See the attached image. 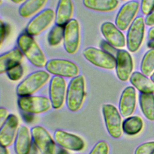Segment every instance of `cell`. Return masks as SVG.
Masks as SVG:
<instances>
[{
    "instance_id": "obj_1",
    "label": "cell",
    "mask_w": 154,
    "mask_h": 154,
    "mask_svg": "<svg viewBox=\"0 0 154 154\" xmlns=\"http://www.w3.org/2000/svg\"><path fill=\"white\" fill-rule=\"evenodd\" d=\"M17 43L23 54L32 64L38 67L45 66L46 57L31 35L26 32L20 34L18 37Z\"/></svg>"
},
{
    "instance_id": "obj_2",
    "label": "cell",
    "mask_w": 154,
    "mask_h": 154,
    "mask_svg": "<svg viewBox=\"0 0 154 154\" xmlns=\"http://www.w3.org/2000/svg\"><path fill=\"white\" fill-rule=\"evenodd\" d=\"M85 95V79L80 75L70 81L66 91V102L67 108L72 111H78L82 106Z\"/></svg>"
},
{
    "instance_id": "obj_3",
    "label": "cell",
    "mask_w": 154,
    "mask_h": 154,
    "mask_svg": "<svg viewBox=\"0 0 154 154\" xmlns=\"http://www.w3.org/2000/svg\"><path fill=\"white\" fill-rule=\"evenodd\" d=\"M49 74L45 70H37L28 75L16 88L19 96H29L44 85L49 79Z\"/></svg>"
},
{
    "instance_id": "obj_4",
    "label": "cell",
    "mask_w": 154,
    "mask_h": 154,
    "mask_svg": "<svg viewBox=\"0 0 154 154\" xmlns=\"http://www.w3.org/2000/svg\"><path fill=\"white\" fill-rule=\"evenodd\" d=\"M102 113L107 131L114 138H119L122 135V120L120 111L112 104H103Z\"/></svg>"
},
{
    "instance_id": "obj_5",
    "label": "cell",
    "mask_w": 154,
    "mask_h": 154,
    "mask_svg": "<svg viewBox=\"0 0 154 154\" xmlns=\"http://www.w3.org/2000/svg\"><path fill=\"white\" fill-rule=\"evenodd\" d=\"M18 105L21 110L30 114H40L49 110L52 106L49 98L42 96H20Z\"/></svg>"
},
{
    "instance_id": "obj_6",
    "label": "cell",
    "mask_w": 154,
    "mask_h": 154,
    "mask_svg": "<svg viewBox=\"0 0 154 154\" xmlns=\"http://www.w3.org/2000/svg\"><path fill=\"white\" fill-rule=\"evenodd\" d=\"M84 58L93 65L108 70L116 67V59L112 55L102 49L94 47H88L83 51Z\"/></svg>"
},
{
    "instance_id": "obj_7",
    "label": "cell",
    "mask_w": 154,
    "mask_h": 154,
    "mask_svg": "<svg viewBox=\"0 0 154 154\" xmlns=\"http://www.w3.org/2000/svg\"><path fill=\"white\" fill-rule=\"evenodd\" d=\"M145 22L143 17L135 18L129 27L126 35V45L131 52H137L140 48L144 38Z\"/></svg>"
},
{
    "instance_id": "obj_8",
    "label": "cell",
    "mask_w": 154,
    "mask_h": 154,
    "mask_svg": "<svg viewBox=\"0 0 154 154\" xmlns=\"http://www.w3.org/2000/svg\"><path fill=\"white\" fill-rule=\"evenodd\" d=\"M48 72L61 77L74 78L79 73L78 67L73 62L63 59H52L45 65Z\"/></svg>"
},
{
    "instance_id": "obj_9",
    "label": "cell",
    "mask_w": 154,
    "mask_h": 154,
    "mask_svg": "<svg viewBox=\"0 0 154 154\" xmlns=\"http://www.w3.org/2000/svg\"><path fill=\"white\" fill-rule=\"evenodd\" d=\"M34 143L42 154H55V144L50 134L41 126H35L31 129Z\"/></svg>"
},
{
    "instance_id": "obj_10",
    "label": "cell",
    "mask_w": 154,
    "mask_h": 154,
    "mask_svg": "<svg viewBox=\"0 0 154 154\" xmlns=\"http://www.w3.org/2000/svg\"><path fill=\"white\" fill-rule=\"evenodd\" d=\"M55 19L53 10L46 8L35 16L28 23L26 32L31 36L37 35L48 28Z\"/></svg>"
},
{
    "instance_id": "obj_11",
    "label": "cell",
    "mask_w": 154,
    "mask_h": 154,
    "mask_svg": "<svg viewBox=\"0 0 154 154\" xmlns=\"http://www.w3.org/2000/svg\"><path fill=\"white\" fill-rule=\"evenodd\" d=\"M80 41L79 25L77 20L72 19L64 25L63 43L66 51L75 54L78 49Z\"/></svg>"
},
{
    "instance_id": "obj_12",
    "label": "cell",
    "mask_w": 154,
    "mask_h": 154,
    "mask_svg": "<svg viewBox=\"0 0 154 154\" xmlns=\"http://www.w3.org/2000/svg\"><path fill=\"white\" fill-rule=\"evenodd\" d=\"M66 83L64 79L59 76H53L50 81L49 88V99L53 108H60L66 96Z\"/></svg>"
},
{
    "instance_id": "obj_13",
    "label": "cell",
    "mask_w": 154,
    "mask_h": 154,
    "mask_svg": "<svg viewBox=\"0 0 154 154\" xmlns=\"http://www.w3.org/2000/svg\"><path fill=\"white\" fill-rule=\"evenodd\" d=\"M139 8V3L135 1H131L123 4L116 17V25L121 30H126L134 20Z\"/></svg>"
},
{
    "instance_id": "obj_14",
    "label": "cell",
    "mask_w": 154,
    "mask_h": 154,
    "mask_svg": "<svg viewBox=\"0 0 154 154\" xmlns=\"http://www.w3.org/2000/svg\"><path fill=\"white\" fill-rule=\"evenodd\" d=\"M54 138L60 147L67 150L81 151L85 146V143L81 137L63 130H57L54 132Z\"/></svg>"
},
{
    "instance_id": "obj_15",
    "label": "cell",
    "mask_w": 154,
    "mask_h": 154,
    "mask_svg": "<svg viewBox=\"0 0 154 154\" xmlns=\"http://www.w3.org/2000/svg\"><path fill=\"white\" fill-rule=\"evenodd\" d=\"M116 70L119 80L126 81L130 78L133 70V60L131 54L126 50H119L116 55Z\"/></svg>"
},
{
    "instance_id": "obj_16",
    "label": "cell",
    "mask_w": 154,
    "mask_h": 154,
    "mask_svg": "<svg viewBox=\"0 0 154 154\" xmlns=\"http://www.w3.org/2000/svg\"><path fill=\"white\" fill-rule=\"evenodd\" d=\"M102 34L108 43L117 48H123L126 40L121 30L110 22H103L100 27Z\"/></svg>"
},
{
    "instance_id": "obj_17",
    "label": "cell",
    "mask_w": 154,
    "mask_h": 154,
    "mask_svg": "<svg viewBox=\"0 0 154 154\" xmlns=\"http://www.w3.org/2000/svg\"><path fill=\"white\" fill-rule=\"evenodd\" d=\"M19 120L15 114L8 115L7 119L1 126L0 142L1 145L8 147L14 141L17 132Z\"/></svg>"
},
{
    "instance_id": "obj_18",
    "label": "cell",
    "mask_w": 154,
    "mask_h": 154,
    "mask_svg": "<svg viewBox=\"0 0 154 154\" xmlns=\"http://www.w3.org/2000/svg\"><path fill=\"white\" fill-rule=\"evenodd\" d=\"M137 100V93L134 87L129 86L122 93L119 103L120 114L124 117H128L134 112Z\"/></svg>"
},
{
    "instance_id": "obj_19",
    "label": "cell",
    "mask_w": 154,
    "mask_h": 154,
    "mask_svg": "<svg viewBox=\"0 0 154 154\" xmlns=\"http://www.w3.org/2000/svg\"><path fill=\"white\" fill-rule=\"evenodd\" d=\"M31 134L28 128L20 126L17 132L14 148L16 154H28L32 147Z\"/></svg>"
},
{
    "instance_id": "obj_20",
    "label": "cell",
    "mask_w": 154,
    "mask_h": 154,
    "mask_svg": "<svg viewBox=\"0 0 154 154\" xmlns=\"http://www.w3.org/2000/svg\"><path fill=\"white\" fill-rule=\"evenodd\" d=\"M23 53L20 49L14 48L0 56V73L7 72L9 69L20 64Z\"/></svg>"
},
{
    "instance_id": "obj_21",
    "label": "cell",
    "mask_w": 154,
    "mask_h": 154,
    "mask_svg": "<svg viewBox=\"0 0 154 154\" xmlns=\"http://www.w3.org/2000/svg\"><path fill=\"white\" fill-rule=\"evenodd\" d=\"M131 84L141 93H153L154 82L139 72L132 73L129 78Z\"/></svg>"
},
{
    "instance_id": "obj_22",
    "label": "cell",
    "mask_w": 154,
    "mask_h": 154,
    "mask_svg": "<svg viewBox=\"0 0 154 154\" xmlns=\"http://www.w3.org/2000/svg\"><path fill=\"white\" fill-rule=\"evenodd\" d=\"M73 3L72 0H59L56 12V24L64 26L72 19L73 14Z\"/></svg>"
},
{
    "instance_id": "obj_23",
    "label": "cell",
    "mask_w": 154,
    "mask_h": 154,
    "mask_svg": "<svg viewBox=\"0 0 154 154\" xmlns=\"http://www.w3.org/2000/svg\"><path fill=\"white\" fill-rule=\"evenodd\" d=\"M82 2L87 8L98 11H112L119 4L118 0H82Z\"/></svg>"
},
{
    "instance_id": "obj_24",
    "label": "cell",
    "mask_w": 154,
    "mask_h": 154,
    "mask_svg": "<svg viewBox=\"0 0 154 154\" xmlns=\"http://www.w3.org/2000/svg\"><path fill=\"white\" fill-rule=\"evenodd\" d=\"M140 105L144 116L151 121H154V94L141 93L140 96Z\"/></svg>"
},
{
    "instance_id": "obj_25",
    "label": "cell",
    "mask_w": 154,
    "mask_h": 154,
    "mask_svg": "<svg viewBox=\"0 0 154 154\" xmlns=\"http://www.w3.org/2000/svg\"><path fill=\"white\" fill-rule=\"evenodd\" d=\"M47 0H26L19 7V13L23 17H28L38 10L45 4Z\"/></svg>"
},
{
    "instance_id": "obj_26",
    "label": "cell",
    "mask_w": 154,
    "mask_h": 154,
    "mask_svg": "<svg viewBox=\"0 0 154 154\" xmlns=\"http://www.w3.org/2000/svg\"><path fill=\"white\" fill-rule=\"evenodd\" d=\"M143 126L142 119L137 116L126 118L122 123L123 131L128 135H134L139 133Z\"/></svg>"
},
{
    "instance_id": "obj_27",
    "label": "cell",
    "mask_w": 154,
    "mask_h": 154,
    "mask_svg": "<svg viewBox=\"0 0 154 154\" xmlns=\"http://www.w3.org/2000/svg\"><path fill=\"white\" fill-rule=\"evenodd\" d=\"M140 70L147 76H150L154 71V48L147 51L141 60Z\"/></svg>"
},
{
    "instance_id": "obj_28",
    "label": "cell",
    "mask_w": 154,
    "mask_h": 154,
    "mask_svg": "<svg viewBox=\"0 0 154 154\" xmlns=\"http://www.w3.org/2000/svg\"><path fill=\"white\" fill-rule=\"evenodd\" d=\"M64 26L55 25L49 32L48 41L49 45L55 46L58 45L64 38Z\"/></svg>"
},
{
    "instance_id": "obj_29",
    "label": "cell",
    "mask_w": 154,
    "mask_h": 154,
    "mask_svg": "<svg viewBox=\"0 0 154 154\" xmlns=\"http://www.w3.org/2000/svg\"><path fill=\"white\" fill-rule=\"evenodd\" d=\"M23 74V69L20 64L15 66L7 72L8 78L12 81H17L20 79Z\"/></svg>"
},
{
    "instance_id": "obj_30",
    "label": "cell",
    "mask_w": 154,
    "mask_h": 154,
    "mask_svg": "<svg viewBox=\"0 0 154 154\" xmlns=\"http://www.w3.org/2000/svg\"><path fill=\"white\" fill-rule=\"evenodd\" d=\"M109 146L105 141H100L95 144L89 154H108Z\"/></svg>"
},
{
    "instance_id": "obj_31",
    "label": "cell",
    "mask_w": 154,
    "mask_h": 154,
    "mask_svg": "<svg viewBox=\"0 0 154 154\" xmlns=\"http://www.w3.org/2000/svg\"><path fill=\"white\" fill-rule=\"evenodd\" d=\"M135 154H154V141L141 144L135 149Z\"/></svg>"
},
{
    "instance_id": "obj_32",
    "label": "cell",
    "mask_w": 154,
    "mask_h": 154,
    "mask_svg": "<svg viewBox=\"0 0 154 154\" xmlns=\"http://www.w3.org/2000/svg\"><path fill=\"white\" fill-rule=\"evenodd\" d=\"M154 8V0H141V10L144 14H149Z\"/></svg>"
},
{
    "instance_id": "obj_33",
    "label": "cell",
    "mask_w": 154,
    "mask_h": 154,
    "mask_svg": "<svg viewBox=\"0 0 154 154\" xmlns=\"http://www.w3.org/2000/svg\"><path fill=\"white\" fill-rule=\"evenodd\" d=\"M100 47L103 51L112 55L113 56H114V55H116V56L117 54L118 51L116 49V48L111 45L109 43H108L107 41L102 40L100 43Z\"/></svg>"
},
{
    "instance_id": "obj_34",
    "label": "cell",
    "mask_w": 154,
    "mask_h": 154,
    "mask_svg": "<svg viewBox=\"0 0 154 154\" xmlns=\"http://www.w3.org/2000/svg\"><path fill=\"white\" fill-rule=\"evenodd\" d=\"M10 32V26L8 24L4 23L1 20V45L8 35Z\"/></svg>"
},
{
    "instance_id": "obj_35",
    "label": "cell",
    "mask_w": 154,
    "mask_h": 154,
    "mask_svg": "<svg viewBox=\"0 0 154 154\" xmlns=\"http://www.w3.org/2000/svg\"><path fill=\"white\" fill-rule=\"evenodd\" d=\"M145 24L148 26H153L154 25V8L147 14L144 19Z\"/></svg>"
},
{
    "instance_id": "obj_36",
    "label": "cell",
    "mask_w": 154,
    "mask_h": 154,
    "mask_svg": "<svg viewBox=\"0 0 154 154\" xmlns=\"http://www.w3.org/2000/svg\"><path fill=\"white\" fill-rule=\"evenodd\" d=\"M8 116V115L7 109L5 108L1 107L0 108V125H1V126L5 122V121L7 119Z\"/></svg>"
},
{
    "instance_id": "obj_37",
    "label": "cell",
    "mask_w": 154,
    "mask_h": 154,
    "mask_svg": "<svg viewBox=\"0 0 154 154\" xmlns=\"http://www.w3.org/2000/svg\"><path fill=\"white\" fill-rule=\"evenodd\" d=\"M55 154H69L67 150L63 147H58L57 150H55Z\"/></svg>"
},
{
    "instance_id": "obj_38",
    "label": "cell",
    "mask_w": 154,
    "mask_h": 154,
    "mask_svg": "<svg viewBox=\"0 0 154 154\" xmlns=\"http://www.w3.org/2000/svg\"><path fill=\"white\" fill-rule=\"evenodd\" d=\"M148 38L150 40H154V26L149 29L148 31Z\"/></svg>"
},
{
    "instance_id": "obj_39",
    "label": "cell",
    "mask_w": 154,
    "mask_h": 154,
    "mask_svg": "<svg viewBox=\"0 0 154 154\" xmlns=\"http://www.w3.org/2000/svg\"><path fill=\"white\" fill-rule=\"evenodd\" d=\"M0 154H10L8 150L7 149V147L1 145L0 147Z\"/></svg>"
},
{
    "instance_id": "obj_40",
    "label": "cell",
    "mask_w": 154,
    "mask_h": 154,
    "mask_svg": "<svg viewBox=\"0 0 154 154\" xmlns=\"http://www.w3.org/2000/svg\"><path fill=\"white\" fill-rule=\"evenodd\" d=\"M37 149H38V148L37 147L35 144L33 143V144H32L31 149L28 154H37Z\"/></svg>"
},
{
    "instance_id": "obj_41",
    "label": "cell",
    "mask_w": 154,
    "mask_h": 154,
    "mask_svg": "<svg viewBox=\"0 0 154 154\" xmlns=\"http://www.w3.org/2000/svg\"><path fill=\"white\" fill-rule=\"evenodd\" d=\"M13 2H14V3H20V2H23L24 0H11Z\"/></svg>"
},
{
    "instance_id": "obj_42",
    "label": "cell",
    "mask_w": 154,
    "mask_h": 154,
    "mask_svg": "<svg viewBox=\"0 0 154 154\" xmlns=\"http://www.w3.org/2000/svg\"><path fill=\"white\" fill-rule=\"evenodd\" d=\"M151 79H152V81L154 82V73H153V75H152V77H151Z\"/></svg>"
}]
</instances>
